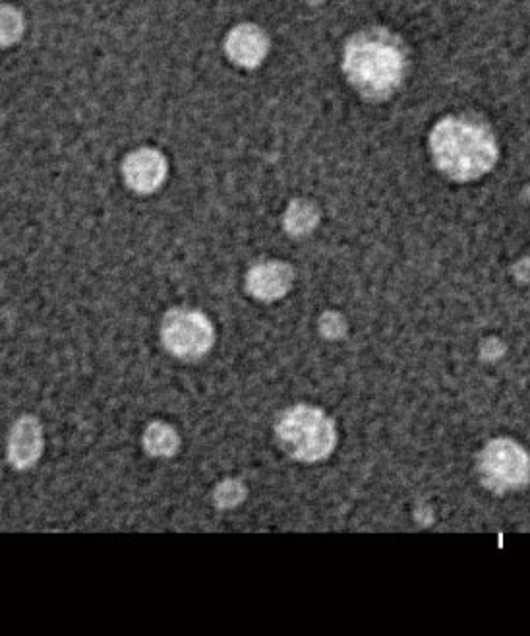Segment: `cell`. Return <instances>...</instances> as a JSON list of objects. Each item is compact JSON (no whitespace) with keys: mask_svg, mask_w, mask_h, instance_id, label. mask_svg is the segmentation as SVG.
<instances>
[{"mask_svg":"<svg viewBox=\"0 0 530 636\" xmlns=\"http://www.w3.org/2000/svg\"><path fill=\"white\" fill-rule=\"evenodd\" d=\"M431 154L446 175L456 181H471L488 173L497 161L494 136L484 126L448 117L434 126Z\"/></svg>","mask_w":530,"mask_h":636,"instance_id":"obj_1","label":"cell"},{"mask_svg":"<svg viewBox=\"0 0 530 636\" xmlns=\"http://www.w3.org/2000/svg\"><path fill=\"white\" fill-rule=\"evenodd\" d=\"M343 68L350 84L368 98H383L398 90L405 76V57L390 35L358 34L345 47Z\"/></svg>","mask_w":530,"mask_h":636,"instance_id":"obj_2","label":"cell"},{"mask_svg":"<svg viewBox=\"0 0 530 636\" xmlns=\"http://www.w3.org/2000/svg\"><path fill=\"white\" fill-rule=\"evenodd\" d=\"M277 436L285 453L300 462L323 461L333 453L337 443L332 419L310 406H297L285 411L277 423Z\"/></svg>","mask_w":530,"mask_h":636,"instance_id":"obj_3","label":"cell"},{"mask_svg":"<svg viewBox=\"0 0 530 636\" xmlns=\"http://www.w3.org/2000/svg\"><path fill=\"white\" fill-rule=\"evenodd\" d=\"M481 474L484 486H488L496 493L519 489L527 486L530 479L529 454L514 441H492L482 451Z\"/></svg>","mask_w":530,"mask_h":636,"instance_id":"obj_4","label":"cell"},{"mask_svg":"<svg viewBox=\"0 0 530 636\" xmlns=\"http://www.w3.org/2000/svg\"><path fill=\"white\" fill-rule=\"evenodd\" d=\"M166 350L181 360H198L211 350L216 332L208 318L196 310L176 309L161 325Z\"/></svg>","mask_w":530,"mask_h":636,"instance_id":"obj_5","label":"cell"},{"mask_svg":"<svg viewBox=\"0 0 530 636\" xmlns=\"http://www.w3.org/2000/svg\"><path fill=\"white\" fill-rule=\"evenodd\" d=\"M126 184L140 194L158 191L166 177V159L153 148H140L128 154L123 166Z\"/></svg>","mask_w":530,"mask_h":636,"instance_id":"obj_6","label":"cell"},{"mask_svg":"<svg viewBox=\"0 0 530 636\" xmlns=\"http://www.w3.org/2000/svg\"><path fill=\"white\" fill-rule=\"evenodd\" d=\"M224 49L234 65L254 68L262 65V60L265 59L269 50V39L262 27L254 24H241L237 25L227 37Z\"/></svg>","mask_w":530,"mask_h":636,"instance_id":"obj_7","label":"cell"},{"mask_svg":"<svg viewBox=\"0 0 530 636\" xmlns=\"http://www.w3.org/2000/svg\"><path fill=\"white\" fill-rule=\"evenodd\" d=\"M43 451L42 425L32 416L20 419L9 441V461L18 469H27L39 461Z\"/></svg>","mask_w":530,"mask_h":636,"instance_id":"obj_8","label":"cell"},{"mask_svg":"<svg viewBox=\"0 0 530 636\" xmlns=\"http://www.w3.org/2000/svg\"><path fill=\"white\" fill-rule=\"evenodd\" d=\"M292 285V270L283 262H264L250 270L246 287L262 302H275L287 294Z\"/></svg>","mask_w":530,"mask_h":636,"instance_id":"obj_9","label":"cell"},{"mask_svg":"<svg viewBox=\"0 0 530 636\" xmlns=\"http://www.w3.org/2000/svg\"><path fill=\"white\" fill-rule=\"evenodd\" d=\"M143 446L148 448V453L158 458H169L178 448V435L166 423H151L143 433Z\"/></svg>","mask_w":530,"mask_h":636,"instance_id":"obj_10","label":"cell"},{"mask_svg":"<svg viewBox=\"0 0 530 636\" xmlns=\"http://www.w3.org/2000/svg\"><path fill=\"white\" fill-rule=\"evenodd\" d=\"M283 224H285V229L290 235L310 234L314 229L315 224H318V212H315L314 206L310 202H292L289 209L285 212Z\"/></svg>","mask_w":530,"mask_h":636,"instance_id":"obj_11","label":"cell"},{"mask_svg":"<svg viewBox=\"0 0 530 636\" xmlns=\"http://www.w3.org/2000/svg\"><path fill=\"white\" fill-rule=\"evenodd\" d=\"M22 16L12 7H2V45L16 42L22 35Z\"/></svg>","mask_w":530,"mask_h":636,"instance_id":"obj_12","label":"cell"},{"mask_svg":"<svg viewBox=\"0 0 530 636\" xmlns=\"http://www.w3.org/2000/svg\"><path fill=\"white\" fill-rule=\"evenodd\" d=\"M216 499L219 507H223V509L237 507L244 499V487L237 481H224L223 486H219L217 489Z\"/></svg>","mask_w":530,"mask_h":636,"instance_id":"obj_13","label":"cell"},{"mask_svg":"<svg viewBox=\"0 0 530 636\" xmlns=\"http://www.w3.org/2000/svg\"><path fill=\"white\" fill-rule=\"evenodd\" d=\"M341 320L339 317H335V315H325L322 320V325H327V328H322V332L325 336H339L343 330L339 328H335V325H339Z\"/></svg>","mask_w":530,"mask_h":636,"instance_id":"obj_14","label":"cell"}]
</instances>
